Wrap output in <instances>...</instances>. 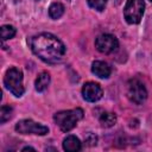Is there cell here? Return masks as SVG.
I'll return each mask as SVG.
<instances>
[{"mask_svg":"<svg viewBox=\"0 0 152 152\" xmlns=\"http://www.w3.org/2000/svg\"><path fill=\"white\" fill-rule=\"evenodd\" d=\"M50 84V74L48 71H42L37 78H36V82H34V88L37 91L42 93L44 91Z\"/></svg>","mask_w":152,"mask_h":152,"instance_id":"11","label":"cell"},{"mask_svg":"<svg viewBox=\"0 0 152 152\" xmlns=\"http://www.w3.org/2000/svg\"><path fill=\"white\" fill-rule=\"evenodd\" d=\"M82 118H83V110L81 108L61 110L53 115L55 122L61 128V131L65 133L71 131Z\"/></svg>","mask_w":152,"mask_h":152,"instance_id":"2","label":"cell"},{"mask_svg":"<svg viewBox=\"0 0 152 152\" xmlns=\"http://www.w3.org/2000/svg\"><path fill=\"white\" fill-rule=\"evenodd\" d=\"M95 48L99 52L108 55L114 52L119 48V42L115 36L109 33H102L95 39Z\"/></svg>","mask_w":152,"mask_h":152,"instance_id":"7","label":"cell"},{"mask_svg":"<svg viewBox=\"0 0 152 152\" xmlns=\"http://www.w3.org/2000/svg\"><path fill=\"white\" fill-rule=\"evenodd\" d=\"M150 1H151V2H152V0H150Z\"/></svg>","mask_w":152,"mask_h":152,"instance_id":"19","label":"cell"},{"mask_svg":"<svg viewBox=\"0 0 152 152\" xmlns=\"http://www.w3.org/2000/svg\"><path fill=\"white\" fill-rule=\"evenodd\" d=\"M86 141L89 142V145H96V141H97V137L93 133H88L87 138H86Z\"/></svg>","mask_w":152,"mask_h":152,"instance_id":"17","label":"cell"},{"mask_svg":"<svg viewBox=\"0 0 152 152\" xmlns=\"http://www.w3.org/2000/svg\"><path fill=\"white\" fill-rule=\"evenodd\" d=\"M64 14V6L61 2H52L49 7V15L51 19H59Z\"/></svg>","mask_w":152,"mask_h":152,"instance_id":"13","label":"cell"},{"mask_svg":"<svg viewBox=\"0 0 152 152\" xmlns=\"http://www.w3.org/2000/svg\"><path fill=\"white\" fill-rule=\"evenodd\" d=\"M103 95L102 88L95 82H87L82 87V96L88 102H96Z\"/></svg>","mask_w":152,"mask_h":152,"instance_id":"8","label":"cell"},{"mask_svg":"<svg viewBox=\"0 0 152 152\" xmlns=\"http://www.w3.org/2000/svg\"><path fill=\"white\" fill-rule=\"evenodd\" d=\"M32 52L43 62L49 64H57L63 61L65 56V45L63 42L49 32L34 34L27 39Z\"/></svg>","mask_w":152,"mask_h":152,"instance_id":"1","label":"cell"},{"mask_svg":"<svg viewBox=\"0 0 152 152\" xmlns=\"http://www.w3.org/2000/svg\"><path fill=\"white\" fill-rule=\"evenodd\" d=\"M145 11L144 0H127L124 8V17L128 24H139Z\"/></svg>","mask_w":152,"mask_h":152,"instance_id":"5","label":"cell"},{"mask_svg":"<svg viewBox=\"0 0 152 152\" xmlns=\"http://www.w3.org/2000/svg\"><path fill=\"white\" fill-rule=\"evenodd\" d=\"M13 114V108L11 106H2L0 109V122L5 124L6 121H8L12 118Z\"/></svg>","mask_w":152,"mask_h":152,"instance_id":"15","label":"cell"},{"mask_svg":"<svg viewBox=\"0 0 152 152\" xmlns=\"http://www.w3.org/2000/svg\"><path fill=\"white\" fill-rule=\"evenodd\" d=\"M68 1H70V0H68Z\"/></svg>","mask_w":152,"mask_h":152,"instance_id":"20","label":"cell"},{"mask_svg":"<svg viewBox=\"0 0 152 152\" xmlns=\"http://www.w3.org/2000/svg\"><path fill=\"white\" fill-rule=\"evenodd\" d=\"M91 72L97 76L99 78H108L110 76L112 69L109 66L108 63L103 62V61H94L91 64Z\"/></svg>","mask_w":152,"mask_h":152,"instance_id":"9","label":"cell"},{"mask_svg":"<svg viewBox=\"0 0 152 152\" xmlns=\"http://www.w3.org/2000/svg\"><path fill=\"white\" fill-rule=\"evenodd\" d=\"M27 150H31V151H34V148L33 147H31V146H26V147H24L21 151H27Z\"/></svg>","mask_w":152,"mask_h":152,"instance_id":"18","label":"cell"},{"mask_svg":"<svg viewBox=\"0 0 152 152\" xmlns=\"http://www.w3.org/2000/svg\"><path fill=\"white\" fill-rule=\"evenodd\" d=\"M89 7H91L93 10L95 11H103L104 7H106V4H107V0H87Z\"/></svg>","mask_w":152,"mask_h":152,"instance_id":"16","label":"cell"},{"mask_svg":"<svg viewBox=\"0 0 152 152\" xmlns=\"http://www.w3.org/2000/svg\"><path fill=\"white\" fill-rule=\"evenodd\" d=\"M1 38L2 40H6V39H11L15 36V28L12 26V25H2L1 26Z\"/></svg>","mask_w":152,"mask_h":152,"instance_id":"14","label":"cell"},{"mask_svg":"<svg viewBox=\"0 0 152 152\" xmlns=\"http://www.w3.org/2000/svg\"><path fill=\"white\" fill-rule=\"evenodd\" d=\"M15 131L20 134H36V135H45L49 133V127L36 122L31 119H24L15 124Z\"/></svg>","mask_w":152,"mask_h":152,"instance_id":"6","label":"cell"},{"mask_svg":"<svg viewBox=\"0 0 152 152\" xmlns=\"http://www.w3.org/2000/svg\"><path fill=\"white\" fill-rule=\"evenodd\" d=\"M82 148L81 140L75 135H68L63 140V150L66 152H76Z\"/></svg>","mask_w":152,"mask_h":152,"instance_id":"10","label":"cell"},{"mask_svg":"<svg viewBox=\"0 0 152 152\" xmlns=\"http://www.w3.org/2000/svg\"><path fill=\"white\" fill-rule=\"evenodd\" d=\"M4 84L6 89H8L15 97L23 96L25 89L23 84V72L19 68L12 66L10 68L4 77Z\"/></svg>","mask_w":152,"mask_h":152,"instance_id":"3","label":"cell"},{"mask_svg":"<svg viewBox=\"0 0 152 152\" xmlns=\"http://www.w3.org/2000/svg\"><path fill=\"white\" fill-rule=\"evenodd\" d=\"M99 121L101 124L102 127L104 128H108V127H112L115 125L116 122V115L112 112H102L100 115H99Z\"/></svg>","mask_w":152,"mask_h":152,"instance_id":"12","label":"cell"},{"mask_svg":"<svg viewBox=\"0 0 152 152\" xmlns=\"http://www.w3.org/2000/svg\"><path fill=\"white\" fill-rule=\"evenodd\" d=\"M127 97L135 104H142L147 99V89L138 77L131 78L127 83Z\"/></svg>","mask_w":152,"mask_h":152,"instance_id":"4","label":"cell"}]
</instances>
